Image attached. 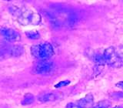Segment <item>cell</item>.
Masks as SVG:
<instances>
[{"label": "cell", "mask_w": 123, "mask_h": 108, "mask_svg": "<svg viewBox=\"0 0 123 108\" xmlns=\"http://www.w3.org/2000/svg\"><path fill=\"white\" fill-rule=\"evenodd\" d=\"M54 64L52 62L48 60H40L34 67L33 72L37 74H48L52 72Z\"/></svg>", "instance_id": "4"}, {"label": "cell", "mask_w": 123, "mask_h": 108, "mask_svg": "<svg viewBox=\"0 0 123 108\" xmlns=\"http://www.w3.org/2000/svg\"><path fill=\"white\" fill-rule=\"evenodd\" d=\"M65 108H82L77 103H69Z\"/></svg>", "instance_id": "13"}, {"label": "cell", "mask_w": 123, "mask_h": 108, "mask_svg": "<svg viewBox=\"0 0 123 108\" xmlns=\"http://www.w3.org/2000/svg\"><path fill=\"white\" fill-rule=\"evenodd\" d=\"M113 96H116L115 97L116 98H120V96H123V94H122V93H117V92H115V94H113Z\"/></svg>", "instance_id": "15"}, {"label": "cell", "mask_w": 123, "mask_h": 108, "mask_svg": "<svg viewBox=\"0 0 123 108\" xmlns=\"http://www.w3.org/2000/svg\"><path fill=\"white\" fill-rule=\"evenodd\" d=\"M70 83V81L68 80H63V81H60L59 83H57L55 87V88H60V87H66Z\"/></svg>", "instance_id": "12"}, {"label": "cell", "mask_w": 123, "mask_h": 108, "mask_svg": "<svg viewBox=\"0 0 123 108\" xmlns=\"http://www.w3.org/2000/svg\"><path fill=\"white\" fill-rule=\"evenodd\" d=\"M57 99V96L53 94V93H48V94H45L42 95L38 97V100L42 103H46V102H51L54 101Z\"/></svg>", "instance_id": "7"}, {"label": "cell", "mask_w": 123, "mask_h": 108, "mask_svg": "<svg viewBox=\"0 0 123 108\" xmlns=\"http://www.w3.org/2000/svg\"><path fill=\"white\" fill-rule=\"evenodd\" d=\"M34 100L35 97L32 94H26L24 96L21 103L22 105H29V104H32L34 102Z\"/></svg>", "instance_id": "8"}, {"label": "cell", "mask_w": 123, "mask_h": 108, "mask_svg": "<svg viewBox=\"0 0 123 108\" xmlns=\"http://www.w3.org/2000/svg\"><path fill=\"white\" fill-rule=\"evenodd\" d=\"M0 34L7 42H18L21 40V35L15 29L9 28H2L0 29Z\"/></svg>", "instance_id": "5"}, {"label": "cell", "mask_w": 123, "mask_h": 108, "mask_svg": "<svg viewBox=\"0 0 123 108\" xmlns=\"http://www.w3.org/2000/svg\"><path fill=\"white\" fill-rule=\"evenodd\" d=\"M105 63L114 68L123 67V46H110L103 53Z\"/></svg>", "instance_id": "2"}, {"label": "cell", "mask_w": 123, "mask_h": 108, "mask_svg": "<svg viewBox=\"0 0 123 108\" xmlns=\"http://www.w3.org/2000/svg\"><path fill=\"white\" fill-rule=\"evenodd\" d=\"M110 105H111V102L109 100H102V101L95 103L92 108H109Z\"/></svg>", "instance_id": "10"}, {"label": "cell", "mask_w": 123, "mask_h": 108, "mask_svg": "<svg viewBox=\"0 0 123 108\" xmlns=\"http://www.w3.org/2000/svg\"><path fill=\"white\" fill-rule=\"evenodd\" d=\"M92 60H93L94 63L95 64H97L98 66H102L104 63H105V61H104V59H103V54L100 53H95L93 55V58H92Z\"/></svg>", "instance_id": "9"}, {"label": "cell", "mask_w": 123, "mask_h": 108, "mask_svg": "<svg viewBox=\"0 0 123 108\" xmlns=\"http://www.w3.org/2000/svg\"><path fill=\"white\" fill-rule=\"evenodd\" d=\"M11 13L17 17L18 22L23 26L38 25L41 22V16L38 13L31 9H20L16 7L10 8Z\"/></svg>", "instance_id": "1"}, {"label": "cell", "mask_w": 123, "mask_h": 108, "mask_svg": "<svg viewBox=\"0 0 123 108\" xmlns=\"http://www.w3.org/2000/svg\"><path fill=\"white\" fill-rule=\"evenodd\" d=\"M31 53L34 57L41 60H47L54 55L52 46L48 42H42L41 44L32 46Z\"/></svg>", "instance_id": "3"}, {"label": "cell", "mask_w": 123, "mask_h": 108, "mask_svg": "<svg viewBox=\"0 0 123 108\" xmlns=\"http://www.w3.org/2000/svg\"><path fill=\"white\" fill-rule=\"evenodd\" d=\"M115 86H116L117 87H118V88H121L122 90H123V81H120V82L117 83L116 84H115Z\"/></svg>", "instance_id": "14"}, {"label": "cell", "mask_w": 123, "mask_h": 108, "mask_svg": "<svg viewBox=\"0 0 123 108\" xmlns=\"http://www.w3.org/2000/svg\"><path fill=\"white\" fill-rule=\"evenodd\" d=\"M26 36L31 40H38L40 38V35L37 31H29L25 33Z\"/></svg>", "instance_id": "11"}, {"label": "cell", "mask_w": 123, "mask_h": 108, "mask_svg": "<svg viewBox=\"0 0 123 108\" xmlns=\"http://www.w3.org/2000/svg\"><path fill=\"white\" fill-rule=\"evenodd\" d=\"M82 108H92L94 106V98L91 94L86 95L83 98L76 102Z\"/></svg>", "instance_id": "6"}, {"label": "cell", "mask_w": 123, "mask_h": 108, "mask_svg": "<svg viewBox=\"0 0 123 108\" xmlns=\"http://www.w3.org/2000/svg\"><path fill=\"white\" fill-rule=\"evenodd\" d=\"M113 108H123V107H122V106H118V107H113Z\"/></svg>", "instance_id": "16"}]
</instances>
